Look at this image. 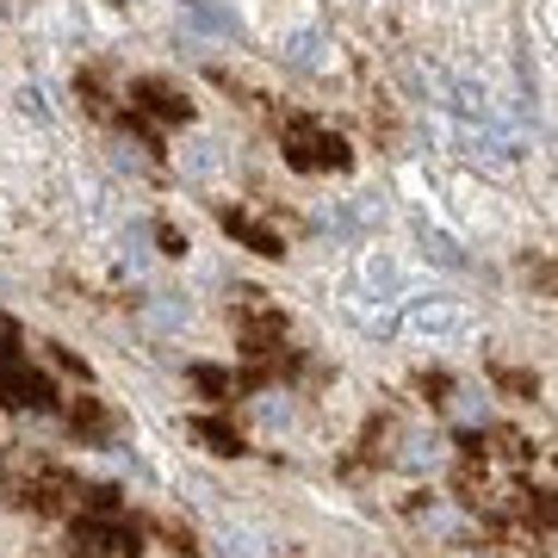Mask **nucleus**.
Returning a JSON list of instances; mask_svg holds the SVG:
<instances>
[{"mask_svg": "<svg viewBox=\"0 0 558 558\" xmlns=\"http://www.w3.org/2000/svg\"><path fill=\"white\" fill-rule=\"evenodd\" d=\"M0 490H7L13 509H25V515H38V521H57V515H69V509L81 502V478L75 472H62L57 459H44V453H13L7 459Z\"/></svg>", "mask_w": 558, "mask_h": 558, "instance_id": "1", "label": "nucleus"}, {"mask_svg": "<svg viewBox=\"0 0 558 558\" xmlns=\"http://www.w3.org/2000/svg\"><path fill=\"white\" fill-rule=\"evenodd\" d=\"M279 143H286V168H299V174H348L354 168L348 137H336L329 124L304 119V112H279Z\"/></svg>", "mask_w": 558, "mask_h": 558, "instance_id": "2", "label": "nucleus"}, {"mask_svg": "<svg viewBox=\"0 0 558 558\" xmlns=\"http://www.w3.org/2000/svg\"><path fill=\"white\" fill-rule=\"evenodd\" d=\"M236 341L255 366H274L286 379V311L267 292H242L236 299Z\"/></svg>", "mask_w": 558, "mask_h": 558, "instance_id": "3", "label": "nucleus"}, {"mask_svg": "<svg viewBox=\"0 0 558 558\" xmlns=\"http://www.w3.org/2000/svg\"><path fill=\"white\" fill-rule=\"evenodd\" d=\"M0 403L7 410H57V385H50L38 360L20 354L13 323H0Z\"/></svg>", "mask_w": 558, "mask_h": 558, "instance_id": "4", "label": "nucleus"}, {"mask_svg": "<svg viewBox=\"0 0 558 558\" xmlns=\"http://www.w3.org/2000/svg\"><path fill=\"white\" fill-rule=\"evenodd\" d=\"M149 119H156V124H186V119H193V100H186L180 87H168V81L143 75L137 87H131V124H137V131H143V124H149ZM143 143H149V149H156V156H161V143L149 137V131H143Z\"/></svg>", "mask_w": 558, "mask_h": 558, "instance_id": "5", "label": "nucleus"}, {"mask_svg": "<svg viewBox=\"0 0 558 558\" xmlns=\"http://www.w3.org/2000/svg\"><path fill=\"white\" fill-rule=\"evenodd\" d=\"M143 539L124 515H87L75 527V558H137Z\"/></svg>", "mask_w": 558, "mask_h": 558, "instance_id": "6", "label": "nucleus"}, {"mask_svg": "<svg viewBox=\"0 0 558 558\" xmlns=\"http://www.w3.org/2000/svg\"><path fill=\"white\" fill-rule=\"evenodd\" d=\"M218 223H223V230H230L236 242H248L255 255H286V236H279L274 223L248 218V211H236V205H223V211H218Z\"/></svg>", "mask_w": 558, "mask_h": 558, "instance_id": "7", "label": "nucleus"}, {"mask_svg": "<svg viewBox=\"0 0 558 558\" xmlns=\"http://www.w3.org/2000/svg\"><path fill=\"white\" fill-rule=\"evenodd\" d=\"M69 428H75L81 440H106V435H112V416H106L100 398H87V391H81L75 410H69Z\"/></svg>", "mask_w": 558, "mask_h": 558, "instance_id": "8", "label": "nucleus"}, {"mask_svg": "<svg viewBox=\"0 0 558 558\" xmlns=\"http://www.w3.org/2000/svg\"><path fill=\"white\" fill-rule=\"evenodd\" d=\"M75 87H81V106H87L94 119H106V124L119 119V100L106 94V75H100V69H81V81H75Z\"/></svg>", "mask_w": 558, "mask_h": 558, "instance_id": "9", "label": "nucleus"}, {"mask_svg": "<svg viewBox=\"0 0 558 558\" xmlns=\"http://www.w3.org/2000/svg\"><path fill=\"white\" fill-rule=\"evenodd\" d=\"M193 435H199L205 447H211V453H223V459L242 453V435H236V428H230L223 416H193Z\"/></svg>", "mask_w": 558, "mask_h": 558, "instance_id": "10", "label": "nucleus"}, {"mask_svg": "<svg viewBox=\"0 0 558 558\" xmlns=\"http://www.w3.org/2000/svg\"><path fill=\"white\" fill-rule=\"evenodd\" d=\"M193 385H199L205 398H218V403L236 398V373H223V366H193Z\"/></svg>", "mask_w": 558, "mask_h": 558, "instance_id": "11", "label": "nucleus"}, {"mask_svg": "<svg viewBox=\"0 0 558 558\" xmlns=\"http://www.w3.org/2000/svg\"><path fill=\"white\" fill-rule=\"evenodd\" d=\"M490 379H497V391H509V398H539V379L534 373H521V366H490Z\"/></svg>", "mask_w": 558, "mask_h": 558, "instance_id": "12", "label": "nucleus"}, {"mask_svg": "<svg viewBox=\"0 0 558 558\" xmlns=\"http://www.w3.org/2000/svg\"><path fill=\"white\" fill-rule=\"evenodd\" d=\"M156 534L168 539V553H180V558H199V539H193V527H180L174 515H161V521H156Z\"/></svg>", "mask_w": 558, "mask_h": 558, "instance_id": "13", "label": "nucleus"}, {"mask_svg": "<svg viewBox=\"0 0 558 558\" xmlns=\"http://www.w3.org/2000/svg\"><path fill=\"white\" fill-rule=\"evenodd\" d=\"M44 348H50V360H57L62 373H75V379H81V385H87V366H81V360H75V354H69V348H62V341H44Z\"/></svg>", "mask_w": 558, "mask_h": 558, "instance_id": "14", "label": "nucleus"}, {"mask_svg": "<svg viewBox=\"0 0 558 558\" xmlns=\"http://www.w3.org/2000/svg\"><path fill=\"white\" fill-rule=\"evenodd\" d=\"M156 236H161V255H186V242H180V236H174V230H168V223H161Z\"/></svg>", "mask_w": 558, "mask_h": 558, "instance_id": "15", "label": "nucleus"}]
</instances>
